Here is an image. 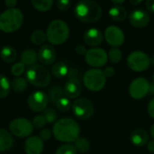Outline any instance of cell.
<instances>
[{
    "instance_id": "obj_1",
    "label": "cell",
    "mask_w": 154,
    "mask_h": 154,
    "mask_svg": "<svg viewBox=\"0 0 154 154\" xmlns=\"http://www.w3.org/2000/svg\"><path fill=\"white\" fill-rule=\"evenodd\" d=\"M54 137L63 143L76 142L79 135V125L71 118H61L58 120L53 126Z\"/></svg>"
},
{
    "instance_id": "obj_2",
    "label": "cell",
    "mask_w": 154,
    "mask_h": 154,
    "mask_svg": "<svg viewBox=\"0 0 154 154\" xmlns=\"http://www.w3.org/2000/svg\"><path fill=\"white\" fill-rule=\"evenodd\" d=\"M76 17L84 23H95L102 15L101 6L92 0L79 1L74 9Z\"/></svg>"
},
{
    "instance_id": "obj_3",
    "label": "cell",
    "mask_w": 154,
    "mask_h": 154,
    "mask_svg": "<svg viewBox=\"0 0 154 154\" xmlns=\"http://www.w3.org/2000/svg\"><path fill=\"white\" fill-rule=\"evenodd\" d=\"M23 15L21 10L11 8L0 14V30L4 32H14L23 24Z\"/></svg>"
},
{
    "instance_id": "obj_4",
    "label": "cell",
    "mask_w": 154,
    "mask_h": 154,
    "mask_svg": "<svg viewBox=\"0 0 154 154\" xmlns=\"http://www.w3.org/2000/svg\"><path fill=\"white\" fill-rule=\"evenodd\" d=\"M69 35V25L60 19L53 20L47 28L46 36L48 41L54 45L64 43Z\"/></svg>"
},
{
    "instance_id": "obj_5",
    "label": "cell",
    "mask_w": 154,
    "mask_h": 154,
    "mask_svg": "<svg viewBox=\"0 0 154 154\" xmlns=\"http://www.w3.org/2000/svg\"><path fill=\"white\" fill-rule=\"evenodd\" d=\"M28 82L37 88H46L51 83V76L50 70L42 65H33L26 71Z\"/></svg>"
},
{
    "instance_id": "obj_6",
    "label": "cell",
    "mask_w": 154,
    "mask_h": 154,
    "mask_svg": "<svg viewBox=\"0 0 154 154\" xmlns=\"http://www.w3.org/2000/svg\"><path fill=\"white\" fill-rule=\"evenodd\" d=\"M85 87L91 91H99L106 85V75L99 69H91L85 72L83 76Z\"/></svg>"
},
{
    "instance_id": "obj_7",
    "label": "cell",
    "mask_w": 154,
    "mask_h": 154,
    "mask_svg": "<svg viewBox=\"0 0 154 154\" xmlns=\"http://www.w3.org/2000/svg\"><path fill=\"white\" fill-rule=\"evenodd\" d=\"M128 67L137 72L146 70L151 65L150 57L141 51H135L129 54L127 58Z\"/></svg>"
},
{
    "instance_id": "obj_8",
    "label": "cell",
    "mask_w": 154,
    "mask_h": 154,
    "mask_svg": "<svg viewBox=\"0 0 154 154\" xmlns=\"http://www.w3.org/2000/svg\"><path fill=\"white\" fill-rule=\"evenodd\" d=\"M9 129L14 136L24 138L32 134L33 131V125L25 118H16L10 123Z\"/></svg>"
},
{
    "instance_id": "obj_9",
    "label": "cell",
    "mask_w": 154,
    "mask_h": 154,
    "mask_svg": "<svg viewBox=\"0 0 154 154\" xmlns=\"http://www.w3.org/2000/svg\"><path fill=\"white\" fill-rule=\"evenodd\" d=\"M72 111L74 115L82 120H87L90 118L94 113V106L90 100L87 98L77 99L72 104Z\"/></svg>"
},
{
    "instance_id": "obj_10",
    "label": "cell",
    "mask_w": 154,
    "mask_h": 154,
    "mask_svg": "<svg viewBox=\"0 0 154 154\" xmlns=\"http://www.w3.org/2000/svg\"><path fill=\"white\" fill-rule=\"evenodd\" d=\"M85 60L89 66L93 67L94 69H97L106 65L108 56L105 50L100 48H93L87 51Z\"/></svg>"
},
{
    "instance_id": "obj_11",
    "label": "cell",
    "mask_w": 154,
    "mask_h": 154,
    "mask_svg": "<svg viewBox=\"0 0 154 154\" xmlns=\"http://www.w3.org/2000/svg\"><path fill=\"white\" fill-rule=\"evenodd\" d=\"M48 103H49V97L46 95V93L42 91L32 92L27 100L29 108L33 112H37V113L45 111Z\"/></svg>"
},
{
    "instance_id": "obj_12",
    "label": "cell",
    "mask_w": 154,
    "mask_h": 154,
    "mask_svg": "<svg viewBox=\"0 0 154 154\" xmlns=\"http://www.w3.org/2000/svg\"><path fill=\"white\" fill-rule=\"evenodd\" d=\"M150 83L144 78H137L129 87V94L134 99H142L149 93Z\"/></svg>"
},
{
    "instance_id": "obj_13",
    "label": "cell",
    "mask_w": 154,
    "mask_h": 154,
    "mask_svg": "<svg viewBox=\"0 0 154 154\" xmlns=\"http://www.w3.org/2000/svg\"><path fill=\"white\" fill-rule=\"evenodd\" d=\"M105 38L106 42L114 48L120 47L125 42L124 32L116 25H110L106 29Z\"/></svg>"
},
{
    "instance_id": "obj_14",
    "label": "cell",
    "mask_w": 154,
    "mask_h": 154,
    "mask_svg": "<svg viewBox=\"0 0 154 154\" xmlns=\"http://www.w3.org/2000/svg\"><path fill=\"white\" fill-rule=\"evenodd\" d=\"M130 23L136 28H143L148 25L150 22V16L143 9H135L129 14Z\"/></svg>"
},
{
    "instance_id": "obj_15",
    "label": "cell",
    "mask_w": 154,
    "mask_h": 154,
    "mask_svg": "<svg viewBox=\"0 0 154 154\" xmlns=\"http://www.w3.org/2000/svg\"><path fill=\"white\" fill-rule=\"evenodd\" d=\"M57 58V53L55 49L50 44L42 45L38 52V60L43 65L52 64Z\"/></svg>"
},
{
    "instance_id": "obj_16",
    "label": "cell",
    "mask_w": 154,
    "mask_h": 154,
    "mask_svg": "<svg viewBox=\"0 0 154 154\" xmlns=\"http://www.w3.org/2000/svg\"><path fill=\"white\" fill-rule=\"evenodd\" d=\"M82 91V86L79 79H69L64 86V95L69 98H77Z\"/></svg>"
},
{
    "instance_id": "obj_17",
    "label": "cell",
    "mask_w": 154,
    "mask_h": 154,
    "mask_svg": "<svg viewBox=\"0 0 154 154\" xmlns=\"http://www.w3.org/2000/svg\"><path fill=\"white\" fill-rule=\"evenodd\" d=\"M43 148V141L39 136H31L24 143V152L26 154H41Z\"/></svg>"
},
{
    "instance_id": "obj_18",
    "label": "cell",
    "mask_w": 154,
    "mask_h": 154,
    "mask_svg": "<svg viewBox=\"0 0 154 154\" xmlns=\"http://www.w3.org/2000/svg\"><path fill=\"white\" fill-rule=\"evenodd\" d=\"M85 42L92 47L100 45L103 42V34L97 28H90L84 33Z\"/></svg>"
},
{
    "instance_id": "obj_19",
    "label": "cell",
    "mask_w": 154,
    "mask_h": 154,
    "mask_svg": "<svg viewBox=\"0 0 154 154\" xmlns=\"http://www.w3.org/2000/svg\"><path fill=\"white\" fill-rule=\"evenodd\" d=\"M149 141V134L143 129H136L131 134V142L135 146H143Z\"/></svg>"
},
{
    "instance_id": "obj_20",
    "label": "cell",
    "mask_w": 154,
    "mask_h": 154,
    "mask_svg": "<svg viewBox=\"0 0 154 154\" xmlns=\"http://www.w3.org/2000/svg\"><path fill=\"white\" fill-rule=\"evenodd\" d=\"M14 144L12 135L5 129L0 128V152L8 151Z\"/></svg>"
},
{
    "instance_id": "obj_21",
    "label": "cell",
    "mask_w": 154,
    "mask_h": 154,
    "mask_svg": "<svg viewBox=\"0 0 154 154\" xmlns=\"http://www.w3.org/2000/svg\"><path fill=\"white\" fill-rule=\"evenodd\" d=\"M127 14L126 9L121 5H114L109 9V16L116 22L125 21L127 17Z\"/></svg>"
},
{
    "instance_id": "obj_22",
    "label": "cell",
    "mask_w": 154,
    "mask_h": 154,
    "mask_svg": "<svg viewBox=\"0 0 154 154\" xmlns=\"http://www.w3.org/2000/svg\"><path fill=\"white\" fill-rule=\"evenodd\" d=\"M38 60V54L34 50H25L21 55V62L25 66H33Z\"/></svg>"
},
{
    "instance_id": "obj_23",
    "label": "cell",
    "mask_w": 154,
    "mask_h": 154,
    "mask_svg": "<svg viewBox=\"0 0 154 154\" xmlns=\"http://www.w3.org/2000/svg\"><path fill=\"white\" fill-rule=\"evenodd\" d=\"M0 57L4 61L7 63H12L16 60L17 53L14 48H13L12 46H5L0 51Z\"/></svg>"
},
{
    "instance_id": "obj_24",
    "label": "cell",
    "mask_w": 154,
    "mask_h": 154,
    "mask_svg": "<svg viewBox=\"0 0 154 154\" xmlns=\"http://www.w3.org/2000/svg\"><path fill=\"white\" fill-rule=\"evenodd\" d=\"M69 67L64 62H57L51 67V73L56 78H64L69 74Z\"/></svg>"
},
{
    "instance_id": "obj_25",
    "label": "cell",
    "mask_w": 154,
    "mask_h": 154,
    "mask_svg": "<svg viewBox=\"0 0 154 154\" xmlns=\"http://www.w3.org/2000/svg\"><path fill=\"white\" fill-rule=\"evenodd\" d=\"M32 5L35 9L39 11L46 12L52 7L53 1L52 0H32Z\"/></svg>"
},
{
    "instance_id": "obj_26",
    "label": "cell",
    "mask_w": 154,
    "mask_h": 154,
    "mask_svg": "<svg viewBox=\"0 0 154 154\" xmlns=\"http://www.w3.org/2000/svg\"><path fill=\"white\" fill-rule=\"evenodd\" d=\"M64 97V89H62L60 86H54L50 89L49 92V98L51 103L55 104L59 99Z\"/></svg>"
},
{
    "instance_id": "obj_27",
    "label": "cell",
    "mask_w": 154,
    "mask_h": 154,
    "mask_svg": "<svg viewBox=\"0 0 154 154\" xmlns=\"http://www.w3.org/2000/svg\"><path fill=\"white\" fill-rule=\"evenodd\" d=\"M11 89V85L8 81V79L4 75H0V98L6 97Z\"/></svg>"
},
{
    "instance_id": "obj_28",
    "label": "cell",
    "mask_w": 154,
    "mask_h": 154,
    "mask_svg": "<svg viewBox=\"0 0 154 154\" xmlns=\"http://www.w3.org/2000/svg\"><path fill=\"white\" fill-rule=\"evenodd\" d=\"M56 108L60 112H68L72 107L70 100L67 97H63L55 103Z\"/></svg>"
},
{
    "instance_id": "obj_29",
    "label": "cell",
    "mask_w": 154,
    "mask_h": 154,
    "mask_svg": "<svg viewBox=\"0 0 154 154\" xmlns=\"http://www.w3.org/2000/svg\"><path fill=\"white\" fill-rule=\"evenodd\" d=\"M46 39H47L46 34L42 31H41V30L34 31L32 33V35H31V41L35 45H42V44H43L45 42Z\"/></svg>"
},
{
    "instance_id": "obj_30",
    "label": "cell",
    "mask_w": 154,
    "mask_h": 154,
    "mask_svg": "<svg viewBox=\"0 0 154 154\" xmlns=\"http://www.w3.org/2000/svg\"><path fill=\"white\" fill-rule=\"evenodd\" d=\"M12 88L15 92H22L27 88V81L23 78H15L11 85Z\"/></svg>"
},
{
    "instance_id": "obj_31",
    "label": "cell",
    "mask_w": 154,
    "mask_h": 154,
    "mask_svg": "<svg viewBox=\"0 0 154 154\" xmlns=\"http://www.w3.org/2000/svg\"><path fill=\"white\" fill-rule=\"evenodd\" d=\"M75 147L77 151L81 153H86L90 149V144L88 141L85 138H78L75 142Z\"/></svg>"
},
{
    "instance_id": "obj_32",
    "label": "cell",
    "mask_w": 154,
    "mask_h": 154,
    "mask_svg": "<svg viewBox=\"0 0 154 154\" xmlns=\"http://www.w3.org/2000/svg\"><path fill=\"white\" fill-rule=\"evenodd\" d=\"M108 59L109 60L114 63V64H117L121 61L122 60V51L118 49V48H113L109 51L108 52Z\"/></svg>"
},
{
    "instance_id": "obj_33",
    "label": "cell",
    "mask_w": 154,
    "mask_h": 154,
    "mask_svg": "<svg viewBox=\"0 0 154 154\" xmlns=\"http://www.w3.org/2000/svg\"><path fill=\"white\" fill-rule=\"evenodd\" d=\"M55 154H77V149L74 145L64 144L58 148Z\"/></svg>"
},
{
    "instance_id": "obj_34",
    "label": "cell",
    "mask_w": 154,
    "mask_h": 154,
    "mask_svg": "<svg viewBox=\"0 0 154 154\" xmlns=\"http://www.w3.org/2000/svg\"><path fill=\"white\" fill-rule=\"evenodd\" d=\"M43 116H44L47 123H49V124L55 123L57 118H58L56 111L54 109H52V108H46L45 111H44V115Z\"/></svg>"
},
{
    "instance_id": "obj_35",
    "label": "cell",
    "mask_w": 154,
    "mask_h": 154,
    "mask_svg": "<svg viewBox=\"0 0 154 154\" xmlns=\"http://www.w3.org/2000/svg\"><path fill=\"white\" fill-rule=\"evenodd\" d=\"M25 70V65L23 63H22L21 61L20 62H17L15 64H14L11 68V72L14 76H15L16 78H18L19 76H21Z\"/></svg>"
},
{
    "instance_id": "obj_36",
    "label": "cell",
    "mask_w": 154,
    "mask_h": 154,
    "mask_svg": "<svg viewBox=\"0 0 154 154\" xmlns=\"http://www.w3.org/2000/svg\"><path fill=\"white\" fill-rule=\"evenodd\" d=\"M46 123H47V121H46L44 116H37L32 119V125L38 129L43 127L46 125Z\"/></svg>"
},
{
    "instance_id": "obj_37",
    "label": "cell",
    "mask_w": 154,
    "mask_h": 154,
    "mask_svg": "<svg viewBox=\"0 0 154 154\" xmlns=\"http://www.w3.org/2000/svg\"><path fill=\"white\" fill-rule=\"evenodd\" d=\"M71 5V2L69 0H60L57 2V7L60 11L68 10Z\"/></svg>"
},
{
    "instance_id": "obj_38",
    "label": "cell",
    "mask_w": 154,
    "mask_h": 154,
    "mask_svg": "<svg viewBox=\"0 0 154 154\" xmlns=\"http://www.w3.org/2000/svg\"><path fill=\"white\" fill-rule=\"evenodd\" d=\"M42 141H48L51 137V133L49 129H43L40 132V136H39Z\"/></svg>"
},
{
    "instance_id": "obj_39",
    "label": "cell",
    "mask_w": 154,
    "mask_h": 154,
    "mask_svg": "<svg viewBox=\"0 0 154 154\" xmlns=\"http://www.w3.org/2000/svg\"><path fill=\"white\" fill-rule=\"evenodd\" d=\"M68 75H69V79H79V70L76 69H69Z\"/></svg>"
},
{
    "instance_id": "obj_40",
    "label": "cell",
    "mask_w": 154,
    "mask_h": 154,
    "mask_svg": "<svg viewBox=\"0 0 154 154\" xmlns=\"http://www.w3.org/2000/svg\"><path fill=\"white\" fill-rule=\"evenodd\" d=\"M75 51H76V52H77L78 54H80V55H82V54H85V55H86V53H87V51H88V50L86 49V47L83 46V45H81V44L76 46Z\"/></svg>"
},
{
    "instance_id": "obj_41",
    "label": "cell",
    "mask_w": 154,
    "mask_h": 154,
    "mask_svg": "<svg viewBox=\"0 0 154 154\" xmlns=\"http://www.w3.org/2000/svg\"><path fill=\"white\" fill-rule=\"evenodd\" d=\"M104 73H105L106 77H113L116 73V69L113 67H107V68H106Z\"/></svg>"
},
{
    "instance_id": "obj_42",
    "label": "cell",
    "mask_w": 154,
    "mask_h": 154,
    "mask_svg": "<svg viewBox=\"0 0 154 154\" xmlns=\"http://www.w3.org/2000/svg\"><path fill=\"white\" fill-rule=\"evenodd\" d=\"M148 113L151 117L154 118V98H152L148 105Z\"/></svg>"
},
{
    "instance_id": "obj_43",
    "label": "cell",
    "mask_w": 154,
    "mask_h": 154,
    "mask_svg": "<svg viewBox=\"0 0 154 154\" xmlns=\"http://www.w3.org/2000/svg\"><path fill=\"white\" fill-rule=\"evenodd\" d=\"M145 6L150 12L154 13V0H147L145 2Z\"/></svg>"
},
{
    "instance_id": "obj_44",
    "label": "cell",
    "mask_w": 154,
    "mask_h": 154,
    "mask_svg": "<svg viewBox=\"0 0 154 154\" xmlns=\"http://www.w3.org/2000/svg\"><path fill=\"white\" fill-rule=\"evenodd\" d=\"M5 5L7 7H9V9H11V8L15 7V5H17V2L15 0H6V1H5Z\"/></svg>"
},
{
    "instance_id": "obj_45",
    "label": "cell",
    "mask_w": 154,
    "mask_h": 154,
    "mask_svg": "<svg viewBox=\"0 0 154 154\" xmlns=\"http://www.w3.org/2000/svg\"><path fill=\"white\" fill-rule=\"evenodd\" d=\"M147 148H148V150H149L150 152L154 153V140L153 141L149 142V143H148V145H147Z\"/></svg>"
},
{
    "instance_id": "obj_46",
    "label": "cell",
    "mask_w": 154,
    "mask_h": 154,
    "mask_svg": "<svg viewBox=\"0 0 154 154\" xmlns=\"http://www.w3.org/2000/svg\"><path fill=\"white\" fill-rule=\"evenodd\" d=\"M149 93H150L151 95H154V83H152V84H150Z\"/></svg>"
},
{
    "instance_id": "obj_47",
    "label": "cell",
    "mask_w": 154,
    "mask_h": 154,
    "mask_svg": "<svg viewBox=\"0 0 154 154\" xmlns=\"http://www.w3.org/2000/svg\"><path fill=\"white\" fill-rule=\"evenodd\" d=\"M141 3H142L141 0H137V1L131 0V1H130V4H132V5H139V4H141Z\"/></svg>"
},
{
    "instance_id": "obj_48",
    "label": "cell",
    "mask_w": 154,
    "mask_h": 154,
    "mask_svg": "<svg viewBox=\"0 0 154 154\" xmlns=\"http://www.w3.org/2000/svg\"><path fill=\"white\" fill-rule=\"evenodd\" d=\"M112 3H114V4H116V5H120V4H124L125 3V0H113L112 1Z\"/></svg>"
},
{
    "instance_id": "obj_49",
    "label": "cell",
    "mask_w": 154,
    "mask_h": 154,
    "mask_svg": "<svg viewBox=\"0 0 154 154\" xmlns=\"http://www.w3.org/2000/svg\"><path fill=\"white\" fill-rule=\"evenodd\" d=\"M151 134H152V137L154 139V124L152 125V128H151Z\"/></svg>"
},
{
    "instance_id": "obj_50",
    "label": "cell",
    "mask_w": 154,
    "mask_h": 154,
    "mask_svg": "<svg viewBox=\"0 0 154 154\" xmlns=\"http://www.w3.org/2000/svg\"><path fill=\"white\" fill-rule=\"evenodd\" d=\"M152 64L154 65V55L152 56V60H151V63H152Z\"/></svg>"
},
{
    "instance_id": "obj_51",
    "label": "cell",
    "mask_w": 154,
    "mask_h": 154,
    "mask_svg": "<svg viewBox=\"0 0 154 154\" xmlns=\"http://www.w3.org/2000/svg\"><path fill=\"white\" fill-rule=\"evenodd\" d=\"M153 80H154V73H153Z\"/></svg>"
}]
</instances>
